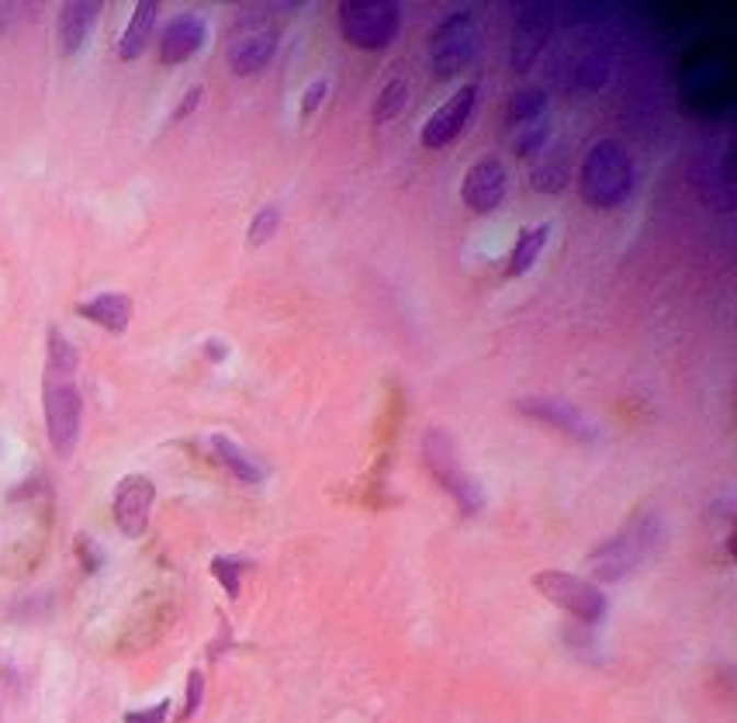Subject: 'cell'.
I'll return each instance as SVG.
<instances>
[{
	"label": "cell",
	"instance_id": "obj_9",
	"mask_svg": "<svg viewBox=\"0 0 737 723\" xmlns=\"http://www.w3.org/2000/svg\"><path fill=\"white\" fill-rule=\"evenodd\" d=\"M533 588L548 602L572 612V617L581 620V623H602L606 609H610V599H606V592L599 585L585 582L578 575H568V572H554V567L551 572H537Z\"/></svg>",
	"mask_w": 737,
	"mask_h": 723
},
{
	"label": "cell",
	"instance_id": "obj_12",
	"mask_svg": "<svg viewBox=\"0 0 737 723\" xmlns=\"http://www.w3.org/2000/svg\"><path fill=\"white\" fill-rule=\"evenodd\" d=\"M516 409L530 415V420L544 423V426H554L561 429L565 436H572V440L578 444H596L602 429L596 426V420H589L578 405L572 402H561V399H544V394H533V399H519Z\"/></svg>",
	"mask_w": 737,
	"mask_h": 723
},
{
	"label": "cell",
	"instance_id": "obj_2",
	"mask_svg": "<svg viewBox=\"0 0 737 723\" xmlns=\"http://www.w3.org/2000/svg\"><path fill=\"white\" fill-rule=\"evenodd\" d=\"M634 191V157L623 142L602 139L589 149L578 173V194L592 208H617Z\"/></svg>",
	"mask_w": 737,
	"mask_h": 723
},
{
	"label": "cell",
	"instance_id": "obj_22",
	"mask_svg": "<svg viewBox=\"0 0 737 723\" xmlns=\"http://www.w3.org/2000/svg\"><path fill=\"white\" fill-rule=\"evenodd\" d=\"M530 184L544 194H554L568 184V163H565V152H540V160L533 163L530 170Z\"/></svg>",
	"mask_w": 737,
	"mask_h": 723
},
{
	"label": "cell",
	"instance_id": "obj_11",
	"mask_svg": "<svg viewBox=\"0 0 737 723\" xmlns=\"http://www.w3.org/2000/svg\"><path fill=\"white\" fill-rule=\"evenodd\" d=\"M692 184L700 187L703 202L717 211H730L734 208V152L730 142H710L703 149V157L692 167Z\"/></svg>",
	"mask_w": 737,
	"mask_h": 723
},
{
	"label": "cell",
	"instance_id": "obj_25",
	"mask_svg": "<svg viewBox=\"0 0 737 723\" xmlns=\"http://www.w3.org/2000/svg\"><path fill=\"white\" fill-rule=\"evenodd\" d=\"M243 572H246V561L243 558H211V575L222 582L226 596L229 599H240V588H243Z\"/></svg>",
	"mask_w": 737,
	"mask_h": 723
},
{
	"label": "cell",
	"instance_id": "obj_14",
	"mask_svg": "<svg viewBox=\"0 0 737 723\" xmlns=\"http://www.w3.org/2000/svg\"><path fill=\"white\" fill-rule=\"evenodd\" d=\"M157 485L146 474H128L115 489V523L125 537H142L149 530V516H153Z\"/></svg>",
	"mask_w": 737,
	"mask_h": 723
},
{
	"label": "cell",
	"instance_id": "obj_15",
	"mask_svg": "<svg viewBox=\"0 0 737 723\" xmlns=\"http://www.w3.org/2000/svg\"><path fill=\"white\" fill-rule=\"evenodd\" d=\"M461 197L471 211L479 215H488L503 205L506 197V167L498 157H482L474 160L464 173V184H461Z\"/></svg>",
	"mask_w": 737,
	"mask_h": 723
},
{
	"label": "cell",
	"instance_id": "obj_30",
	"mask_svg": "<svg viewBox=\"0 0 737 723\" xmlns=\"http://www.w3.org/2000/svg\"><path fill=\"white\" fill-rule=\"evenodd\" d=\"M77 551H80V558H83V567H87V572H97V567L104 564V554L97 551L91 537H77Z\"/></svg>",
	"mask_w": 737,
	"mask_h": 723
},
{
	"label": "cell",
	"instance_id": "obj_27",
	"mask_svg": "<svg viewBox=\"0 0 737 723\" xmlns=\"http://www.w3.org/2000/svg\"><path fill=\"white\" fill-rule=\"evenodd\" d=\"M326 94H330V83L326 80H312L309 87H306V94H301V115H315L319 107H322V101H326Z\"/></svg>",
	"mask_w": 737,
	"mask_h": 723
},
{
	"label": "cell",
	"instance_id": "obj_18",
	"mask_svg": "<svg viewBox=\"0 0 737 723\" xmlns=\"http://www.w3.org/2000/svg\"><path fill=\"white\" fill-rule=\"evenodd\" d=\"M77 312L94 322L101 329H107V333H125L128 329V319H133V298L128 295H118V291H104V295H94L77 305Z\"/></svg>",
	"mask_w": 737,
	"mask_h": 723
},
{
	"label": "cell",
	"instance_id": "obj_21",
	"mask_svg": "<svg viewBox=\"0 0 737 723\" xmlns=\"http://www.w3.org/2000/svg\"><path fill=\"white\" fill-rule=\"evenodd\" d=\"M548 239H551V226H548V222L530 226V229L519 232L516 246H513V256H509V267H506V274H509V277H523V274L533 267V263H537V256L544 253Z\"/></svg>",
	"mask_w": 737,
	"mask_h": 723
},
{
	"label": "cell",
	"instance_id": "obj_24",
	"mask_svg": "<svg viewBox=\"0 0 737 723\" xmlns=\"http://www.w3.org/2000/svg\"><path fill=\"white\" fill-rule=\"evenodd\" d=\"M80 367V349L59 333V329H49V364L46 370H56V375H77Z\"/></svg>",
	"mask_w": 737,
	"mask_h": 723
},
{
	"label": "cell",
	"instance_id": "obj_7",
	"mask_svg": "<svg viewBox=\"0 0 737 723\" xmlns=\"http://www.w3.org/2000/svg\"><path fill=\"white\" fill-rule=\"evenodd\" d=\"M548 94L540 87H523L506 104V131L516 157L533 160L548 149L551 139V115H548Z\"/></svg>",
	"mask_w": 737,
	"mask_h": 723
},
{
	"label": "cell",
	"instance_id": "obj_23",
	"mask_svg": "<svg viewBox=\"0 0 737 723\" xmlns=\"http://www.w3.org/2000/svg\"><path fill=\"white\" fill-rule=\"evenodd\" d=\"M405 104H408V80L405 77H392L381 87V94L375 101V122L388 125V122L405 112Z\"/></svg>",
	"mask_w": 737,
	"mask_h": 723
},
{
	"label": "cell",
	"instance_id": "obj_31",
	"mask_svg": "<svg viewBox=\"0 0 737 723\" xmlns=\"http://www.w3.org/2000/svg\"><path fill=\"white\" fill-rule=\"evenodd\" d=\"M198 104H201V87H198V83H194V87H191V91H187V94L181 97V104H177V107H173V122H181V118H187V115H191V112H194V107H198Z\"/></svg>",
	"mask_w": 737,
	"mask_h": 723
},
{
	"label": "cell",
	"instance_id": "obj_8",
	"mask_svg": "<svg viewBox=\"0 0 737 723\" xmlns=\"http://www.w3.org/2000/svg\"><path fill=\"white\" fill-rule=\"evenodd\" d=\"M479 53V21L474 11L447 14L429 35V66L437 77H458Z\"/></svg>",
	"mask_w": 737,
	"mask_h": 723
},
{
	"label": "cell",
	"instance_id": "obj_17",
	"mask_svg": "<svg viewBox=\"0 0 737 723\" xmlns=\"http://www.w3.org/2000/svg\"><path fill=\"white\" fill-rule=\"evenodd\" d=\"M97 18H101V0H70V4H62L59 21H56L62 56H73L83 49V42L91 35Z\"/></svg>",
	"mask_w": 737,
	"mask_h": 723
},
{
	"label": "cell",
	"instance_id": "obj_19",
	"mask_svg": "<svg viewBox=\"0 0 737 723\" xmlns=\"http://www.w3.org/2000/svg\"><path fill=\"white\" fill-rule=\"evenodd\" d=\"M157 18H160L157 0H139L133 18H128L125 32H122V38H118V56L125 62H133V59H139L146 53L149 38H153V32H157Z\"/></svg>",
	"mask_w": 737,
	"mask_h": 723
},
{
	"label": "cell",
	"instance_id": "obj_3",
	"mask_svg": "<svg viewBox=\"0 0 737 723\" xmlns=\"http://www.w3.org/2000/svg\"><path fill=\"white\" fill-rule=\"evenodd\" d=\"M42 412H46L49 447L59 457H70L80 444V429H83V394L73 375L46 370V381H42Z\"/></svg>",
	"mask_w": 737,
	"mask_h": 723
},
{
	"label": "cell",
	"instance_id": "obj_13",
	"mask_svg": "<svg viewBox=\"0 0 737 723\" xmlns=\"http://www.w3.org/2000/svg\"><path fill=\"white\" fill-rule=\"evenodd\" d=\"M474 101H479V83H464L461 91H453L437 112H433L423 128H419V139L426 149H444L450 146L453 139L461 136L464 125L471 122V112H474Z\"/></svg>",
	"mask_w": 737,
	"mask_h": 723
},
{
	"label": "cell",
	"instance_id": "obj_4",
	"mask_svg": "<svg viewBox=\"0 0 737 723\" xmlns=\"http://www.w3.org/2000/svg\"><path fill=\"white\" fill-rule=\"evenodd\" d=\"M339 32L364 53H381L399 38L402 8L395 0H346L336 11Z\"/></svg>",
	"mask_w": 737,
	"mask_h": 723
},
{
	"label": "cell",
	"instance_id": "obj_29",
	"mask_svg": "<svg viewBox=\"0 0 737 723\" xmlns=\"http://www.w3.org/2000/svg\"><path fill=\"white\" fill-rule=\"evenodd\" d=\"M166 716H170V703L163 699V703L149 707V710H133V713H125V723H166Z\"/></svg>",
	"mask_w": 737,
	"mask_h": 723
},
{
	"label": "cell",
	"instance_id": "obj_26",
	"mask_svg": "<svg viewBox=\"0 0 737 723\" xmlns=\"http://www.w3.org/2000/svg\"><path fill=\"white\" fill-rule=\"evenodd\" d=\"M277 226H280V208L277 205L260 208L253 215V222H250V246H267L277 236Z\"/></svg>",
	"mask_w": 737,
	"mask_h": 723
},
{
	"label": "cell",
	"instance_id": "obj_10",
	"mask_svg": "<svg viewBox=\"0 0 737 723\" xmlns=\"http://www.w3.org/2000/svg\"><path fill=\"white\" fill-rule=\"evenodd\" d=\"M557 25V8L554 4H540V0H530V4H519L513 14V35H509V66L516 73L533 70V62L544 53V46L551 42V32Z\"/></svg>",
	"mask_w": 737,
	"mask_h": 723
},
{
	"label": "cell",
	"instance_id": "obj_6",
	"mask_svg": "<svg viewBox=\"0 0 737 723\" xmlns=\"http://www.w3.org/2000/svg\"><path fill=\"white\" fill-rule=\"evenodd\" d=\"M277 46H280V32H277L274 18L260 14V11L240 14L226 38L229 70L235 77H253L260 70H267V62L277 56Z\"/></svg>",
	"mask_w": 737,
	"mask_h": 723
},
{
	"label": "cell",
	"instance_id": "obj_5",
	"mask_svg": "<svg viewBox=\"0 0 737 723\" xmlns=\"http://www.w3.org/2000/svg\"><path fill=\"white\" fill-rule=\"evenodd\" d=\"M423 460L433 471V478H437L440 485L453 495V502H458L464 516L482 513L485 492H482L479 481H474V474H468L458 464V444H453V436L447 429H426L423 433Z\"/></svg>",
	"mask_w": 737,
	"mask_h": 723
},
{
	"label": "cell",
	"instance_id": "obj_20",
	"mask_svg": "<svg viewBox=\"0 0 737 723\" xmlns=\"http://www.w3.org/2000/svg\"><path fill=\"white\" fill-rule=\"evenodd\" d=\"M208 444H211V454L219 457V464H226L232 478L246 481V485H260V481L267 478L264 468H260L253 457H246V450L240 444H232L226 433H215Z\"/></svg>",
	"mask_w": 737,
	"mask_h": 723
},
{
	"label": "cell",
	"instance_id": "obj_32",
	"mask_svg": "<svg viewBox=\"0 0 737 723\" xmlns=\"http://www.w3.org/2000/svg\"><path fill=\"white\" fill-rule=\"evenodd\" d=\"M205 357H208L211 364H222V360L229 357V346H226L222 340H208V343H205Z\"/></svg>",
	"mask_w": 737,
	"mask_h": 723
},
{
	"label": "cell",
	"instance_id": "obj_16",
	"mask_svg": "<svg viewBox=\"0 0 737 723\" xmlns=\"http://www.w3.org/2000/svg\"><path fill=\"white\" fill-rule=\"evenodd\" d=\"M205 38H208V25L201 14H194V11L173 14L160 32V59L177 66L198 53L205 46Z\"/></svg>",
	"mask_w": 737,
	"mask_h": 723
},
{
	"label": "cell",
	"instance_id": "obj_28",
	"mask_svg": "<svg viewBox=\"0 0 737 723\" xmlns=\"http://www.w3.org/2000/svg\"><path fill=\"white\" fill-rule=\"evenodd\" d=\"M201 696H205V675L201 672H191L187 675V703H184V720H191L194 713H198L201 707Z\"/></svg>",
	"mask_w": 737,
	"mask_h": 723
},
{
	"label": "cell",
	"instance_id": "obj_1",
	"mask_svg": "<svg viewBox=\"0 0 737 723\" xmlns=\"http://www.w3.org/2000/svg\"><path fill=\"white\" fill-rule=\"evenodd\" d=\"M668 543V523L658 509H641L623 530L589 554V572L596 582H620L637 575L641 567L658 561Z\"/></svg>",
	"mask_w": 737,
	"mask_h": 723
}]
</instances>
